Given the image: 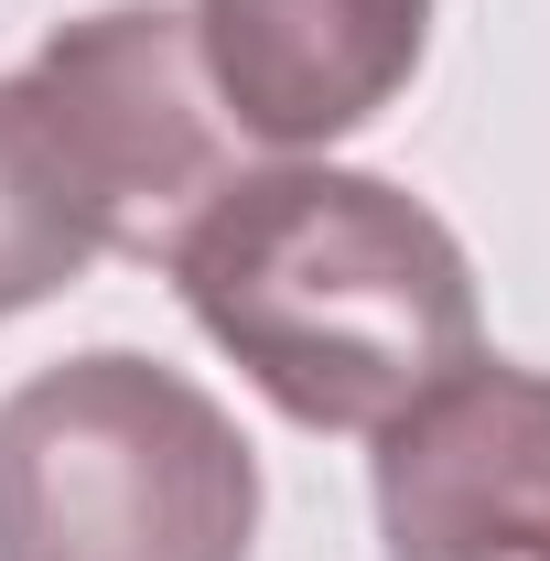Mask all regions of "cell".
<instances>
[{
    "mask_svg": "<svg viewBox=\"0 0 550 561\" xmlns=\"http://www.w3.org/2000/svg\"><path fill=\"white\" fill-rule=\"evenodd\" d=\"M22 76L98 184L108 260H173V238L227 195V173H249L173 0H108L87 22H55Z\"/></svg>",
    "mask_w": 550,
    "mask_h": 561,
    "instance_id": "3",
    "label": "cell"
},
{
    "mask_svg": "<svg viewBox=\"0 0 550 561\" xmlns=\"http://www.w3.org/2000/svg\"><path fill=\"white\" fill-rule=\"evenodd\" d=\"M367 486L389 561H550V367L465 356L378 421Z\"/></svg>",
    "mask_w": 550,
    "mask_h": 561,
    "instance_id": "4",
    "label": "cell"
},
{
    "mask_svg": "<svg viewBox=\"0 0 550 561\" xmlns=\"http://www.w3.org/2000/svg\"><path fill=\"white\" fill-rule=\"evenodd\" d=\"M184 33L238 151L313 162L421 76L432 0H184Z\"/></svg>",
    "mask_w": 550,
    "mask_h": 561,
    "instance_id": "5",
    "label": "cell"
},
{
    "mask_svg": "<svg viewBox=\"0 0 550 561\" xmlns=\"http://www.w3.org/2000/svg\"><path fill=\"white\" fill-rule=\"evenodd\" d=\"M162 271L206 346L302 432H378L485 356L465 238L411 184L324 151L227 173Z\"/></svg>",
    "mask_w": 550,
    "mask_h": 561,
    "instance_id": "1",
    "label": "cell"
},
{
    "mask_svg": "<svg viewBox=\"0 0 550 561\" xmlns=\"http://www.w3.org/2000/svg\"><path fill=\"white\" fill-rule=\"evenodd\" d=\"M260 454L184 367L87 346L0 400V561H249Z\"/></svg>",
    "mask_w": 550,
    "mask_h": 561,
    "instance_id": "2",
    "label": "cell"
},
{
    "mask_svg": "<svg viewBox=\"0 0 550 561\" xmlns=\"http://www.w3.org/2000/svg\"><path fill=\"white\" fill-rule=\"evenodd\" d=\"M87 260H108L98 184L55 108L33 98V76H0V324L87 280Z\"/></svg>",
    "mask_w": 550,
    "mask_h": 561,
    "instance_id": "6",
    "label": "cell"
}]
</instances>
